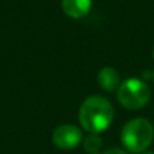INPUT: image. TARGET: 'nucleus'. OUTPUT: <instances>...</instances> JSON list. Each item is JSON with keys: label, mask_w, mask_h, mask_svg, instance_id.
Listing matches in <instances>:
<instances>
[{"label": "nucleus", "mask_w": 154, "mask_h": 154, "mask_svg": "<svg viewBox=\"0 0 154 154\" xmlns=\"http://www.w3.org/2000/svg\"><path fill=\"white\" fill-rule=\"evenodd\" d=\"M92 7V0H62V10L68 16L80 19L88 15Z\"/></svg>", "instance_id": "obj_5"}, {"label": "nucleus", "mask_w": 154, "mask_h": 154, "mask_svg": "<svg viewBox=\"0 0 154 154\" xmlns=\"http://www.w3.org/2000/svg\"><path fill=\"white\" fill-rule=\"evenodd\" d=\"M153 79H154V76H153Z\"/></svg>", "instance_id": "obj_11"}, {"label": "nucleus", "mask_w": 154, "mask_h": 154, "mask_svg": "<svg viewBox=\"0 0 154 154\" xmlns=\"http://www.w3.org/2000/svg\"><path fill=\"white\" fill-rule=\"evenodd\" d=\"M79 119L82 128L91 134L106 131L114 120V107L101 96H89L81 104Z\"/></svg>", "instance_id": "obj_1"}, {"label": "nucleus", "mask_w": 154, "mask_h": 154, "mask_svg": "<svg viewBox=\"0 0 154 154\" xmlns=\"http://www.w3.org/2000/svg\"><path fill=\"white\" fill-rule=\"evenodd\" d=\"M149 85L139 79H127L118 88V100L127 109H139L150 100Z\"/></svg>", "instance_id": "obj_3"}, {"label": "nucleus", "mask_w": 154, "mask_h": 154, "mask_svg": "<svg viewBox=\"0 0 154 154\" xmlns=\"http://www.w3.org/2000/svg\"><path fill=\"white\" fill-rule=\"evenodd\" d=\"M154 138V127L147 119L135 118L128 120L122 128L120 139L131 153H143Z\"/></svg>", "instance_id": "obj_2"}, {"label": "nucleus", "mask_w": 154, "mask_h": 154, "mask_svg": "<svg viewBox=\"0 0 154 154\" xmlns=\"http://www.w3.org/2000/svg\"><path fill=\"white\" fill-rule=\"evenodd\" d=\"M82 141V133L75 125H62L53 133V143L58 149L70 150L77 147Z\"/></svg>", "instance_id": "obj_4"}, {"label": "nucleus", "mask_w": 154, "mask_h": 154, "mask_svg": "<svg viewBox=\"0 0 154 154\" xmlns=\"http://www.w3.org/2000/svg\"><path fill=\"white\" fill-rule=\"evenodd\" d=\"M84 147L89 154H97L101 147V138L97 134H91L85 138Z\"/></svg>", "instance_id": "obj_7"}, {"label": "nucleus", "mask_w": 154, "mask_h": 154, "mask_svg": "<svg viewBox=\"0 0 154 154\" xmlns=\"http://www.w3.org/2000/svg\"><path fill=\"white\" fill-rule=\"evenodd\" d=\"M103 154H128V153L123 152L122 149H109V150H107V152H104Z\"/></svg>", "instance_id": "obj_8"}, {"label": "nucleus", "mask_w": 154, "mask_h": 154, "mask_svg": "<svg viewBox=\"0 0 154 154\" xmlns=\"http://www.w3.org/2000/svg\"><path fill=\"white\" fill-rule=\"evenodd\" d=\"M142 154H154V152H143Z\"/></svg>", "instance_id": "obj_9"}, {"label": "nucleus", "mask_w": 154, "mask_h": 154, "mask_svg": "<svg viewBox=\"0 0 154 154\" xmlns=\"http://www.w3.org/2000/svg\"><path fill=\"white\" fill-rule=\"evenodd\" d=\"M97 82L104 91L107 92H114L118 91V88L120 87V76L118 73L116 69L111 66L103 68L97 75Z\"/></svg>", "instance_id": "obj_6"}, {"label": "nucleus", "mask_w": 154, "mask_h": 154, "mask_svg": "<svg viewBox=\"0 0 154 154\" xmlns=\"http://www.w3.org/2000/svg\"><path fill=\"white\" fill-rule=\"evenodd\" d=\"M153 57H154V49H153Z\"/></svg>", "instance_id": "obj_10"}]
</instances>
